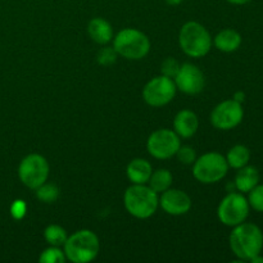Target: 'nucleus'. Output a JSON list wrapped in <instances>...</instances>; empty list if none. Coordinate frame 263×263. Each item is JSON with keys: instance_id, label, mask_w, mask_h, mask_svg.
<instances>
[{"instance_id": "19", "label": "nucleus", "mask_w": 263, "mask_h": 263, "mask_svg": "<svg viewBox=\"0 0 263 263\" xmlns=\"http://www.w3.org/2000/svg\"><path fill=\"white\" fill-rule=\"evenodd\" d=\"M249 159H251V152L244 145L233 146L229 151L228 156H226V161H228L229 167H233V168L236 170L247 166Z\"/></svg>"}, {"instance_id": "22", "label": "nucleus", "mask_w": 263, "mask_h": 263, "mask_svg": "<svg viewBox=\"0 0 263 263\" xmlns=\"http://www.w3.org/2000/svg\"><path fill=\"white\" fill-rule=\"evenodd\" d=\"M35 190L36 197H37L43 203H53L55 202L59 197L58 186L54 184H48L46 181Z\"/></svg>"}, {"instance_id": "24", "label": "nucleus", "mask_w": 263, "mask_h": 263, "mask_svg": "<svg viewBox=\"0 0 263 263\" xmlns=\"http://www.w3.org/2000/svg\"><path fill=\"white\" fill-rule=\"evenodd\" d=\"M248 203L257 212H263V185H257L249 192Z\"/></svg>"}, {"instance_id": "18", "label": "nucleus", "mask_w": 263, "mask_h": 263, "mask_svg": "<svg viewBox=\"0 0 263 263\" xmlns=\"http://www.w3.org/2000/svg\"><path fill=\"white\" fill-rule=\"evenodd\" d=\"M241 44V36L238 31L231 30H222L221 32H218L215 37V46L221 51H225V53H231V51H235L236 49L240 46Z\"/></svg>"}, {"instance_id": "14", "label": "nucleus", "mask_w": 263, "mask_h": 263, "mask_svg": "<svg viewBox=\"0 0 263 263\" xmlns=\"http://www.w3.org/2000/svg\"><path fill=\"white\" fill-rule=\"evenodd\" d=\"M198 127H199V121H198L197 115L189 109L180 110L174 120L175 133L180 138H192L197 133Z\"/></svg>"}, {"instance_id": "17", "label": "nucleus", "mask_w": 263, "mask_h": 263, "mask_svg": "<svg viewBox=\"0 0 263 263\" xmlns=\"http://www.w3.org/2000/svg\"><path fill=\"white\" fill-rule=\"evenodd\" d=\"M259 172L253 166H244L239 168L235 176V186L240 193H249L254 186L258 185Z\"/></svg>"}, {"instance_id": "5", "label": "nucleus", "mask_w": 263, "mask_h": 263, "mask_svg": "<svg viewBox=\"0 0 263 263\" xmlns=\"http://www.w3.org/2000/svg\"><path fill=\"white\" fill-rule=\"evenodd\" d=\"M113 48L118 55L128 61H139L149 53L151 41L141 31L135 28H125L116 35Z\"/></svg>"}, {"instance_id": "11", "label": "nucleus", "mask_w": 263, "mask_h": 263, "mask_svg": "<svg viewBox=\"0 0 263 263\" xmlns=\"http://www.w3.org/2000/svg\"><path fill=\"white\" fill-rule=\"evenodd\" d=\"M244 110L241 103L230 99L220 103L211 115V122L218 130H231L241 122Z\"/></svg>"}, {"instance_id": "30", "label": "nucleus", "mask_w": 263, "mask_h": 263, "mask_svg": "<svg viewBox=\"0 0 263 263\" xmlns=\"http://www.w3.org/2000/svg\"><path fill=\"white\" fill-rule=\"evenodd\" d=\"M226 2L231 3V4H235V5H243V4H247V3H249L251 0H226Z\"/></svg>"}, {"instance_id": "9", "label": "nucleus", "mask_w": 263, "mask_h": 263, "mask_svg": "<svg viewBox=\"0 0 263 263\" xmlns=\"http://www.w3.org/2000/svg\"><path fill=\"white\" fill-rule=\"evenodd\" d=\"M181 146L180 136L175 131L168 128L157 130L149 136L146 149L149 154L157 159H168L176 156L177 151Z\"/></svg>"}, {"instance_id": "3", "label": "nucleus", "mask_w": 263, "mask_h": 263, "mask_svg": "<svg viewBox=\"0 0 263 263\" xmlns=\"http://www.w3.org/2000/svg\"><path fill=\"white\" fill-rule=\"evenodd\" d=\"M100 243L95 233L90 230H80L67 238L64 243L66 258L73 263L91 262L99 253Z\"/></svg>"}, {"instance_id": "6", "label": "nucleus", "mask_w": 263, "mask_h": 263, "mask_svg": "<svg viewBox=\"0 0 263 263\" xmlns=\"http://www.w3.org/2000/svg\"><path fill=\"white\" fill-rule=\"evenodd\" d=\"M229 171V164L225 157L216 152L203 154L195 159L193 175L202 184H215L221 181Z\"/></svg>"}, {"instance_id": "25", "label": "nucleus", "mask_w": 263, "mask_h": 263, "mask_svg": "<svg viewBox=\"0 0 263 263\" xmlns=\"http://www.w3.org/2000/svg\"><path fill=\"white\" fill-rule=\"evenodd\" d=\"M117 51L115 50V48H110V46H105V48L100 49L99 53H98V63L102 64V66H110L116 62L117 59Z\"/></svg>"}, {"instance_id": "7", "label": "nucleus", "mask_w": 263, "mask_h": 263, "mask_svg": "<svg viewBox=\"0 0 263 263\" xmlns=\"http://www.w3.org/2000/svg\"><path fill=\"white\" fill-rule=\"evenodd\" d=\"M18 176L23 185L30 189H37L49 177L48 161L40 154H28L21 161Z\"/></svg>"}, {"instance_id": "31", "label": "nucleus", "mask_w": 263, "mask_h": 263, "mask_svg": "<svg viewBox=\"0 0 263 263\" xmlns=\"http://www.w3.org/2000/svg\"><path fill=\"white\" fill-rule=\"evenodd\" d=\"M164 2H166L168 5H172V7H175V5L181 4L182 0H164Z\"/></svg>"}, {"instance_id": "28", "label": "nucleus", "mask_w": 263, "mask_h": 263, "mask_svg": "<svg viewBox=\"0 0 263 263\" xmlns=\"http://www.w3.org/2000/svg\"><path fill=\"white\" fill-rule=\"evenodd\" d=\"M26 210H27V205L23 200H14V203L10 205V213L15 220H21L25 217Z\"/></svg>"}, {"instance_id": "32", "label": "nucleus", "mask_w": 263, "mask_h": 263, "mask_svg": "<svg viewBox=\"0 0 263 263\" xmlns=\"http://www.w3.org/2000/svg\"><path fill=\"white\" fill-rule=\"evenodd\" d=\"M251 262H253V263H263V257H261V254H258V256L253 257V258L251 259Z\"/></svg>"}, {"instance_id": "2", "label": "nucleus", "mask_w": 263, "mask_h": 263, "mask_svg": "<svg viewBox=\"0 0 263 263\" xmlns=\"http://www.w3.org/2000/svg\"><path fill=\"white\" fill-rule=\"evenodd\" d=\"M125 207L136 218H149L156 213L159 205L158 193L145 184H134L125 192Z\"/></svg>"}, {"instance_id": "29", "label": "nucleus", "mask_w": 263, "mask_h": 263, "mask_svg": "<svg viewBox=\"0 0 263 263\" xmlns=\"http://www.w3.org/2000/svg\"><path fill=\"white\" fill-rule=\"evenodd\" d=\"M244 99H246V94H244L243 91H238L235 92V95H234V100H236V102L241 103Z\"/></svg>"}, {"instance_id": "15", "label": "nucleus", "mask_w": 263, "mask_h": 263, "mask_svg": "<svg viewBox=\"0 0 263 263\" xmlns=\"http://www.w3.org/2000/svg\"><path fill=\"white\" fill-rule=\"evenodd\" d=\"M152 172H153L152 164L141 158L131 161L126 168V175L133 184H146L151 179Z\"/></svg>"}, {"instance_id": "27", "label": "nucleus", "mask_w": 263, "mask_h": 263, "mask_svg": "<svg viewBox=\"0 0 263 263\" xmlns=\"http://www.w3.org/2000/svg\"><path fill=\"white\" fill-rule=\"evenodd\" d=\"M177 159L184 164H192L195 162V152L190 146H180L176 153Z\"/></svg>"}, {"instance_id": "4", "label": "nucleus", "mask_w": 263, "mask_h": 263, "mask_svg": "<svg viewBox=\"0 0 263 263\" xmlns=\"http://www.w3.org/2000/svg\"><path fill=\"white\" fill-rule=\"evenodd\" d=\"M179 44L181 50L192 58L207 55L212 48V37L207 28L200 23L187 22L180 30Z\"/></svg>"}, {"instance_id": "8", "label": "nucleus", "mask_w": 263, "mask_h": 263, "mask_svg": "<svg viewBox=\"0 0 263 263\" xmlns=\"http://www.w3.org/2000/svg\"><path fill=\"white\" fill-rule=\"evenodd\" d=\"M218 218L226 226L239 225L244 222L249 215L248 199L240 193H230L221 200L217 210Z\"/></svg>"}, {"instance_id": "13", "label": "nucleus", "mask_w": 263, "mask_h": 263, "mask_svg": "<svg viewBox=\"0 0 263 263\" xmlns=\"http://www.w3.org/2000/svg\"><path fill=\"white\" fill-rule=\"evenodd\" d=\"M159 205L166 213L172 216L185 215L192 208V199L185 192L179 189H167L159 198Z\"/></svg>"}, {"instance_id": "26", "label": "nucleus", "mask_w": 263, "mask_h": 263, "mask_svg": "<svg viewBox=\"0 0 263 263\" xmlns=\"http://www.w3.org/2000/svg\"><path fill=\"white\" fill-rule=\"evenodd\" d=\"M180 69V64L176 59L174 58H167L164 59L163 63L161 66V72L163 76L170 77V79H175Z\"/></svg>"}, {"instance_id": "20", "label": "nucleus", "mask_w": 263, "mask_h": 263, "mask_svg": "<svg viewBox=\"0 0 263 263\" xmlns=\"http://www.w3.org/2000/svg\"><path fill=\"white\" fill-rule=\"evenodd\" d=\"M149 186L156 193H163L172 185V174L168 170H157L152 172L149 179Z\"/></svg>"}, {"instance_id": "12", "label": "nucleus", "mask_w": 263, "mask_h": 263, "mask_svg": "<svg viewBox=\"0 0 263 263\" xmlns=\"http://www.w3.org/2000/svg\"><path fill=\"white\" fill-rule=\"evenodd\" d=\"M175 85L177 89L187 95L199 94L204 89V74L194 64L184 63L180 66L179 72L175 76Z\"/></svg>"}, {"instance_id": "21", "label": "nucleus", "mask_w": 263, "mask_h": 263, "mask_svg": "<svg viewBox=\"0 0 263 263\" xmlns=\"http://www.w3.org/2000/svg\"><path fill=\"white\" fill-rule=\"evenodd\" d=\"M44 238L48 241L50 246L53 247H61L64 246L67 240V233L63 228L58 225H50L45 229L44 231Z\"/></svg>"}, {"instance_id": "23", "label": "nucleus", "mask_w": 263, "mask_h": 263, "mask_svg": "<svg viewBox=\"0 0 263 263\" xmlns=\"http://www.w3.org/2000/svg\"><path fill=\"white\" fill-rule=\"evenodd\" d=\"M66 254L64 252L61 251L59 247H53L45 249V251L41 253L39 261L41 263H64L66 262Z\"/></svg>"}, {"instance_id": "10", "label": "nucleus", "mask_w": 263, "mask_h": 263, "mask_svg": "<svg viewBox=\"0 0 263 263\" xmlns=\"http://www.w3.org/2000/svg\"><path fill=\"white\" fill-rule=\"evenodd\" d=\"M176 85L172 79L166 76H157L144 86L143 98L152 107H163L168 104L176 94Z\"/></svg>"}, {"instance_id": "16", "label": "nucleus", "mask_w": 263, "mask_h": 263, "mask_svg": "<svg viewBox=\"0 0 263 263\" xmlns=\"http://www.w3.org/2000/svg\"><path fill=\"white\" fill-rule=\"evenodd\" d=\"M87 32L90 37L98 44H108L113 39V30L112 26L108 21L103 18H92L87 26Z\"/></svg>"}, {"instance_id": "1", "label": "nucleus", "mask_w": 263, "mask_h": 263, "mask_svg": "<svg viewBox=\"0 0 263 263\" xmlns=\"http://www.w3.org/2000/svg\"><path fill=\"white\" fill-rule=\"evenodd\" d=\"M230 248L239 261H251L253 257L261 254L263 248V233L257 225L241 222L234 226L230 234Z\"/></svg>"}]
</instances>
